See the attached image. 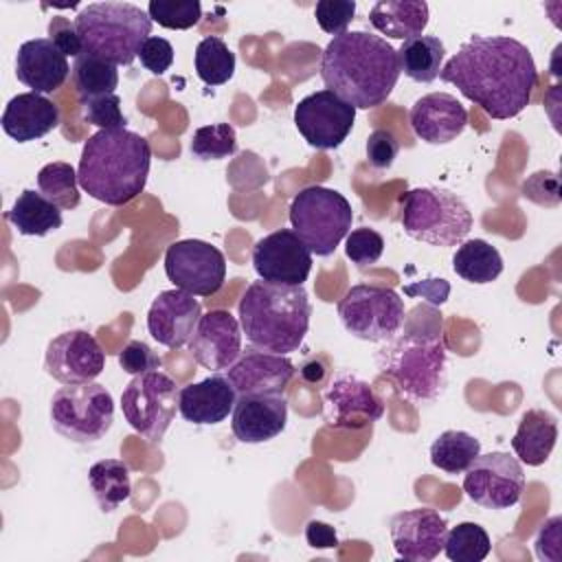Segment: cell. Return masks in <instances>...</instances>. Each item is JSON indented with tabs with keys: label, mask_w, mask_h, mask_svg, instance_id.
Listing matches in <instances>:
<instances>
[{
	"label": "cell",
	"mask_w": 562,
	"mask_h": 562,
	"mask_svg": "<svg viewBox=\"0 0 562 562\" xmlns=\"http://www.w3.org/2000/svg\"><path fill=\"white\" fill-rule=\"evenodd\" d=\"M384 252V237L375 228H353L347 235L345 241V255L356 263L358 268H367L378 263V259Z\"/></svg>",
	"instance_id": "obj_41"
},
{
	"label": "cell",
	"mask_w": 562,
	"mask_h": 562,
	"mask_svg": "<svg viewBox=\"0 0 562 562\" xmlns=\"http://www.w3.org/2000/svg\"><path fill=\"white\" fill-rule=\"evenodd\" d=\"M72 81L79 101L103 97V94H114L119 86V70L114 64L90 55L81 53L75 64H72Z\"/></svg>",
	"instance_id": "obj_34"
},
{
	"label": "cell",
	"mask_w": 562,
	"mask_h": 562,
	"mask_svg": "<svg viewBox=\"0 0 562 562\" xmlns=\"http://www.w3.org/2000/svg\"><path fill=\"white\" fill-rule=\"evenodd\" d=\"M68 72V59L50 37H35L20 44L15 55V77L31 88V92L48 94L61 88Z\"/></svg>",
	"instance_id": "obj_24"
},
{
	"label": "cell",
	"mask_w": 562,
	"mask_h": 562,
	"mask_svg": "<svg viewBox=\"0 0 562 562\" xmlns=\"http://www.w3.org/2000/svg\"><path fill=\"white\" fill-rule=\"evenodd\" d=\"M439 77L487 116L505 121L529 105L538 70L522 42L507 35H472L443 64Z\"/></svg>",
	"instance_id": "obj_1"
},
{
	"label": "cell",
	"mask_w": 562,
	"mask_h": 562,
	"mask_svg": "<svg viewBox=\"0 0 562 562\" xmlns=\"http://www.w3.org/2000/svg\"><path fill=\"white\" fill-rule=\"evenodd\" d=\"M481 454V441L465 430H443L430 446V461L446 474H463Z\"/></svg>",
	"instance_id": "obj_33"
},
{
	"label": "cell",
	"mask_w": 562,
	"mask_h": 562,
	"mask_svg": "<svg viewBox=\"0 0 562 562\" xmlns=\"http://www.w3.org/2000/svg\"><path fill=\"white\" fill-rule=\"evenodd\" d=\"M44 369L61 384L94 382L105 369V351L86 329L57 334L44 353Z\"/></svg>",
	"instance_id": "obj_16"
},
{
	"label": "cell",
	"mask_w": 562,
	"mask_h": 562,
	"mask_svg": "<svg viewBox=\"0 0 562 562\" xmlns=\"http://www.w3.org/2000/svg\"><path fill=\"white\" fill-rule=\"evenodd\" d=\"M79 178L72 165L68 162H48L37 171V191L64 211H72L81 202Z\"/></svg>",
	"instance_id": "obj_35"
},
{
	"label": "cell",
	"mask_w": 562,
	"mask_h": 562,
	"mask_svg": "<svg viewBox=\"0 0 562 562\" xmlns=\"http://www.w3.org/2000/svg\"><path fill=\"white\" fill-rule=\"evenodd\" d=\"M241 325L228 310H211L202 314L189 351L198 364L211 371L228 369L241 353Z\"/></svg>",
	"instance_id": "obj_20"
},
{
	"label": "cell",
	"mask_w": 562,
	"mask_h": 562,
	"mask_svg": "<svg viewBox=\"0 0 562 562\" xmlns=\"http://www.w3.org/2000/svg\"><path fill=\"white\" fill-rule=\"evenodd\" d=\"M151 165L145 136L130 130H99L81 149L79 187L108 206H123L143 193Z\"/></svg>",
	"instance_id": "obj_3"
},
{
	"label": "cell",
	"mask_w": 562,
	"mask_h": 562,
	"mask_svg": "<svg viewBox=\"0 0 562 562\" xmlns=\"http://www.w3.org/2000/svg\"><path fill=\"white\" fill-rule=\"evenodd\" d=\"M371 26L391 40H413L428 26V4L424 0H380L369 11Z\"/></svg>",
	"instance_id": "obj_28"
},
{
	"label": "cell",
	"mask_w": 562,
	"mask_h": 562,
	"mask_svg": "<svg viewBox=\"0 0 562 562\" xmlns=\"http://www.w3.org/2000/svg\"><path fill=\"white\" fill-rule=\"evenodd\" d=\"M356 121V108L331 90H318L303 97L294 108L299 134L316 149H336L345 143Z\"/></svg>",
	"instance_id": "obj_14"
},
{
	"label": "cell",
	"mask_w": 562,
	"mask_h": 562,
	"mask_svg": "<svg viewBox=\"0 0 562 562\" xmlns=\"http://www.w3.org/2000/svg\"><path fill=\"white\" fill-rule=\"evenodd\" d=\"M252 268L261 281L303 285L312 272V250L292 228H279L252 246Z\"/></svg>",
	"instance_id": "obj_15"
},
{
	"label": "cell",
	"mask_w": 562,
	"mask_h": 562,
	"mask_svg": "<svg viewBox=\"0 0 562 562\" xmlns=\"http://www.w3.org/2000/svg\"><path fill=\"white\" fill-rule=\"evenodd\" d=\"M2 130L18 143H31L59 125V108L37 92L15 94L2 112Z\"/></svg>",
	"instance_id": "obj_26"
},
{
	"label": "cell",
	"mask_w": 562,
	"mask_h": 562,
	"mask_svg": "<svg viewBox=\"0 0 562 562\" xmlns=\"http://www.w3.org/2000/svg\"><path fill=\"white\" fill-rule=\"evenodd\" d=\"M193 61H195V75L206 86H222L235 75V53L217 35H209L200 40V44L195 46Z\"/></svg>",
	"instance_id": "obj_36"
},
{
	"label": "cell",
	"mask_w": 562,
	"mask_h": 562,
	"mask_svg": "<svg viewBox=\"0 0 562 562\" xmlns=\"http://www.w3.org/2000/svg\"><path fill=\"white\" fill-rule=\"evenodd\" d=\"M292 231L312 255L327 257L349 235L353 211L349 200L336 189L312 184L301 189L290 202Z\"/></svg>",
	"instance_id": "obj_8"
},
{
	"label": "cell",
	"mask_w": 562,
	"mask_h": 562,
	"mask_svg": "<svg viewBox=\"0 0 562 562\" xmlns=\"http://www.w3.org/2000/svg\"><path fill=\"white\" fill-rule=\"evenodd\" d=\"M288 422V402L283 395H239L231 428L241 443H263L283 432Z\"/></svg>",
	"instance_id": "obj_23"
},
{
	"label": "cell",
	"mask_w": 562,
	"mask_h": 562,
	"mask_svg": "<svg viewBox=\"0 0 562 562\" xmlns=\"http://www.w3.org/2000/svg\"><path fill=\"white\" fill-rule=\"evenodd\" d=\"M151 22H158L171 31H187L202 18V4L198 0H151L147 4Z\"/></svg>",
	"instance_id": "obj_39"
},
{
	"label": "cell",
	"mask_w": 562,
	"mask_h": 562,
	"mask_svg": "<svg viewBox=\"0 0 562 562\" xmlns=\"http://www.w3.org/2000/svg\"><path fill=\"white\" fill-rule=\"evenodd\" d=\"M391 540L400 558L430 562L443 551L448 520L430 507L400 512L391 518Z\"/></svg>",
	"instance_id": "obj_18"
},
{
	"label": "cell",
	"mask_w": 562,
	"mask_h": 562,
	"mask_svg": "<svg viewBox=\"0 0 562 562\" xmlns=\"http://www.w3.org/2000/svg\"><path fill=\"white\" fill-rule=\"evenodd\" d=\"M48 37L59 46V50L68 57H79L83 53L81 48V40L77 35V29H75V22L61 18V15H55L48 24Z\"/></svg>",
	"instance_id": "obj_46"
},
{
	"label": "cell",
	"mask_w": 562,
	"mask_h": 562,
	"mask_svg": "<svg viewBox=\"0 0 562 562\" xmlns=\"http://www.w3.org/2000/svg\"><path fill=\"white\" fill-rule=\"evenodd\" d=\"M200 318L202 305L193 294L178 288L162 290L149 305L147 331L158 345L180 349L189 345Z\"/></svg>",
	"instance_id": "obj_19"
},
{
	"label": "cell",
	"mask_w": 562,
	"mask_h": 562,
	"mask_svg": "<svg viewBox=\"0 0 562 562\" xmlns=\"http://www.w3.org/2000/svg\"><path fill=\"white\" fill-rule=\"evenodd\" d=\"M246 340L263 351L290 353L303 345L312 305L303 285L252 281L237 305Z\"/></svg>",
	"instance_id": "obj_4"
},
{
	"label": "cell",
	"mask_w": 562,
	"mask_h": 562,
	"mask_svg": "<svg viewBox=\"0 0 562 562\" xmlns=\"http://www.w3.org/2000/svg\"><path fill=\"white\" fill-rule=\"evenodd\" d=\"M7 220L20 235L26 237H44L50 231H57L64 222L59 206L33 189H24L18 195L11 211L7 213Z\"/></svg>",
	"instance_id": "obj_29"
},
{
	"label": "cell",
	"mask_w": 562,
	"mask_h": 562,
	"mask_svg": "<svg viewBox=\"0 0 562 562\" xmlns=\"http://www.w3.org/2000/svg\"><path fill=\"white\" fill-rule=\"evenodd\" d=\"M325 404V419L336 428H362L384 415V404L371 384L349 371H338L331 378Z\"/></svg>",
	"instance_id": "obj_17"
},
{
	"label": "cell",
	"mask_w": 562,
	"mask_h": 562,
	"mask_svg": "<svg viewBox=\"0 0 562 562\" xmlns=\"http://www.w3.org/2000/svg\"><path fill=\"white\" fill-rule=\"evenodd\" d=\"M138 57L145 70H149L151 75H165L173 64V46L165 37L149 35L140 46Z\"/></svg>",
	"instance_id": "obj_45"
},
{
	"label": "cell",
	"mask_w": 562,
	"mask_h": 562,
	"mask_svg": "<svg viewBox=\"0 0 562 562\" xmlns=\"http://www.w3.org/2000/svg\"><path fill=\"white\" fill-rule=\"evenodd\" d=\"M318 26L329 35H340L353 22L356 2L353 0H321L314 9Z\"/></svg>",
	"instance_id": "obj_42"
},
{
	"label": "cell",
	"mask_w": 562,
	"mask_h": 562,
	"mask_svg": "<svg viewBox=\"0 0 562 562\" xmlns=\"http://www.w3.org/2000/svg\"><path fill=\"white\" fill-rule=\"evenodd\" d=\"M525 490V472L507 452L479 454L463 476L465 496L485 509L514 507Z\"/></svg>",
	"instance_id": "obj_13"
},
{
	"label": "cell",
	"mask_w": 562,
	"mask_h": 562,
	"mask_svg": "<svg viewBox=\"0 0 562 562\" xmlns=\"http://www.w3.org/2000/svg\"><path fill=\"white\" fill-rule=\"evenodd\" d=\"M237 393L226 375L213 373L202 382H193L180 389L178 411L180 415L195 426L220 424L233 413Z\"/></svg>",
	"instance_id": "obj_25"
},
{
	"label": "cell",
	"mask_w": 562,
	"mask_h": 562,
	"mask_svg": "<svg viewBox=\"0 0 562 562\" xmlns=\"http://www.w3.org/2000/svg\"><path fill=\"white\" fill-rule=\"evenodd\" d=\"M305 540L312 549H334L338 544L336 529L323 520H310L305 527Z\"/></svg>",
	"instance_id": "obj_48"
},
{
	"label": "cell",
	"mask_w": 562,
	"mask_h": 562,
	"mask_svg": "<svg viewBox=\"0 0 562 562\" xmlns=\"http://www.w3.org/2000/svg\"><path fill=\"white\" fill-rule=\"evenodd\" d=\"M402 75L397 50L380 35L345 31L329 40L321 59V79L356 110L382 105Z\"/></svg>",
	"instance_id": "obj_2"
},
{
	"label": "cell",
	"mask_w": 562,
	"mask_h": 562,
	"mask_svg": "<svg viewBox=\"0 0 562 562\" xmlns=\"http://www.w3.org/2000/svg\"><path fill=\"white\" fill-rule=\"evenodd\" d=\"M402 228L411 239L430 246H459L472 228L468 204L443 187H417L400 195Z\"/></svg>",
	"instance_id": "obj_7"
},
{
	"label": "cell",
	"mask_w": 562,
	"mask_h": 562,
	"mask_svg": "<svg viewBox=\"0 0 562 562\" xmlns=\"http://www.w3.org/2000/svg\"><path fill=\"white\" fill-rule=\"evenodd\" d=\"M294 375L290 358L250 347L226 369V378L239 395H283Z\"/></svg>",
	"instance_id": "obj_21"
},
{
	"label": "cell",
	"mask_w": 562,
	"mask_h": 562,
	"mask_svg": "<svg viewBox=\"0 0 562 562\" xmlns=\"http://www.w3.org/2000/svg\"><path fill=\"white\" fill-rule=\"evenodd\" d=\"M165 274L178 290L193 296H213L226 281V259L209 241L180 239L165 252Z\"/></svg>",
	"instance_id": "obj_12"
},
{
	"label": "cell",
	"mask_w": 562,
	"mask_h": 562,
	"mask_svg": "<svg viewBox=\"0 0 562 562\" xmlns=\"http://www.w3.org/2000/svg\"><path fill=\"white\" fill-rule=\"evenodd\" d=\"M191 154L198 160H222L237 151V136L228 123H211L198 127L191 138Z\"/></svg>",
	"instance_id": "obj_38"
},
{
	"label": "cell",
	"mask_w": 562,
	"mask_h": 562,
	"mask_svg": "<svg viewBox=\"0 0 562 562\" xmlns=\"http://www.w3.org/2000/svg\"><path fill=\"white\" fill-rule=\"evenodd\" d=\"M378 369L415 402L437 400L448 380V351L441 334H402L375 353Z\"/></svg>",
	"instance_id": "obj_6"
},
{
	"label": "cell",
	"mask_w": 562,
	"mask_h": 562,
	"mask_svg": "<svg viewBox=\"0 0 562 562\" xmlns=\"http://www.w3.org/2000/svg\"><path fill=\"white\" fill-rule=\"evenodd\" d=\"M119 364L130 375H140L147 371L160 369V358L154 353V349L143 340H130L123 351L119 353Z\"/></svg>",
	"instance_id": "obj_43"
},
{
	"label": "cell",
	"mask_w": 562,
	"mask_h": 562,
	"mask_svg": "<svg viewBox=\"0 0 562 562\" xmlns=\"http://www.w3.org/2000/svg\"><path fill=\"white\" fill-rule=\"evenodd\" d=\"M555 441H558L555 415L544 408H529L527 413H522L518 422V428L512 439V448L522 463L538 468L551 457Z\"/></svg>",
	"instance_id": "obj_27"
},
{
	"label": "cell",
	"mask_w": 562,
	"mask_h": 562,
	"mask_svg": "<svg viewBox=\"0 0 562 562\" xmlns=\"http://www.w3.org/2000/svg\"><path fill=\"white\" fill-rule=\"evenodd\" d=\"M88 483H90V490H92L101 512H105V514L114 512L132 494L130 470L119 459H103V461H97L94 465H90Z\"/></svg>",
	"instance_id": "obj_32"
},
{
	"label": "cell",
	"mask_w": 562,
	"mask_h": 562,
	"mask_svg": "<svg viewBox=\"0 0 562 562\" xmlns=\"http://www.w3.org/2000/svg\"><path fill=\"white\" fill-rule=\"evenodd\" d=\"M79 105L88 125H94L99 130H125L127 125V119L121 110V97L116 92L79 101Z\"/></svg>",
	"instance_id": "obj_40"
},
{
	"label": "cell",
	"mask_w": 562,
	"mask_h": 562,
	"mask_svg": "<svg viewBox=\"0 0 562 562\" xmlns=\"http://www.w3.org/2000/svg\"><path fill=\"white\" fill-rule=\"evenodd\" d=\"M404 301L393 288L358 283L338 301V318L342 327L367 342L391 340L404 323Z\"/></svg>",
	"instance_id": "obj_10"
},
{
	"label": "cell",
	"mask_w": 562,
	"mask_h": 562,
	"mask_svg": "<svg viewBox=\"0 0 562 562\" xmlns=\"http://www.w3.org/2000/svg\"><path fill=\"white\" fill-rule=\"evenodd\" d=\"M542 191H544V202H547V206H551L549 200H547V193H551V198L560 200V182H558V176H555V173H551V171H538V173H533V176L525 182V187H522V195L529 198V200H533L536 204L540 202Z\"/></svg>",
	"instance_id": "obj_47"
},
{
	"label": "cell",
	"mask_w": 562,
	"mask_h": 562,
	"mask_svg": "<svg viewBox=\"0 0 562 562\" xmlns=\"http://www.w3.org/2000/svg\"><path fill=\"white\" fill-rule=\"evenodd\" d=\"M448 292L450 285L446 279H426L406 288V294H422L432 305H441L448 299Z\"/></svg>",
	"instance_id": "obj_49"
},
{
	"label": "cell",
	"mask_w": 562,
	"mask_h": 562,
	"mask_svg": "<svg viewBox=\"0 0 562 562\" xmlns=\"http://www.w3.org/2000/svg\"><path fill=\"white\" fill-rule=\"evenodd\" d=\"M400 151V140L389 130H373L367 138V160L375 169H389Z\"/></svg>",
	"instance_id": "obj_44"
},
{
	"label": "cell",
	"mask_w": 562,
	"mask_h": 562,
	"mask_svg": "<svg viewBox=\"0 0 562 562\" xmlns=\"http://www.w3.org/2000/svg\"><path fill=\"white\" fill-rule=\"evenodd\" d=\"M452 270L468 283H492L503 272V257L485 239H465L452 257Z\"/></svg>",
	"instance_id": "obj_31"
},
{
	"label": "cell",
	"mask_w": 562,
	"mask_h": 562,
	"mask_svg": "<svg viewBox=\"0 0 562 562\" xmlns=\"http://www.w3.org/2000/svg\"><path fill=\"white\" fill-rule=\"evenodd\" d=\"M75 29L83 53L130 66L151 35V18L138 4L105 0L86 4L75 15Z\"/></svg>",
	"instance_id": "obj_5"
},
{
	"label": "cell",
	"mask_w": 562,
	"mask_h": 562,
	"mask_svg": "<svg viewBox=\"0 0 562 562\" xmlns=\"http://www.w3.org/2000/svg\"><path fill=\"white\" fill-rule=\"evenodd\" d=\"M492 549L487 531L476 522H459L448 529L443 540V553L452 562H481Z\"/></svg>",
	"instance_id": "obj_37"
},
{
	"label": "cell",
	"mask_w": 562,
	"mask_h": 562,
	"mask_svg": "<svg viewBox=\"0 0 562 562\" xmlns=\"http://www.w3.org/2000/svg\"><path fill=\"white\" fill-rule=\"evenodd\" d=\"M180 389L162 371L134 375L121 393L125 422L145 439L160 441L171 426L178 408Z\"/></svg>",
	"instance_id": "obj_11"
},
{
	"label": "cell",
	"mask_w": 562,
	"mask_h": 562,
	"mask_svg": "<svg viewBox=\"0 0 562 562\" xmlns=\"http://www.w3.org/2000/svg\"><path fill=\"white\" fill-rule=\"evenodd\" d=\"M53 428L75 443H94L108 435L114 422L112 393L99 382L64 384L50 400Z\"/></svg>",
	"instance_id": "obj_9"
},
{
	"label": "cell",
	"mask_w": 562,
	"mask_h": 562,
	"mask_svg": "<svg viewBox=\"0 0 562 562\" xmlns=\"http://www.w3.org/2000/svg\"><path fill=\"white\" fill-rule=\"evenodd\" d=\"M397 57H400V68L408 79L417 83H430L439 77L443 68L446 46L435 35H419V37L406 40L400 46Z\"/></svg>",
	"instance_id": "obj_30"
},
{
	"label": "cell",
	"mask_w": 562,
	"mask_h": 562,
	"mask_svg": "<svg viewBox=\"0 0 562 562\" xmlns=\"http://www.w3.org/2000/svg\"><path fill=\"white\" fill-rule=\"evenodd\" d=\"M408 121L415 136L424 143L448 145L465 130L468 110L448 92H430L413 103Z\"/></svg>",
	"instance_id": "obj_22"
}]
</instances>
